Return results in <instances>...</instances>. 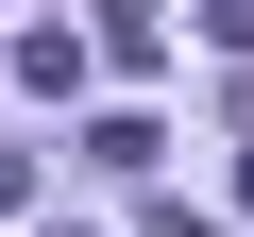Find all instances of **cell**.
Returning a JSON list of instances; mask_svg holds the SVG:
<instances>
[{
  "mask_svg": "<svg viewBox=\"0 0 254 237\" xmlns=\"http://www.w3.org/2000/svg\"><path fill=\"white\" fill-rule=\"evenodd\" d=\"M17 85H34V102H68V85H85V34H51V17H34V34H17Z\"/></svg>",
  "mask_w": 254,
  "mask_h": 237,
  "instance_id": "1",
  "label": "cell"
},
{
  "mask_svg": "<svg viewBox=\"0 0 254 237\" xmlns=\"http://www.w3.org/2000/svg\"><path fill=\"white\" fill-rule=\"evenodd\" d=\"M102 34H119V51L153 68V34H170V0H102Z\"/></svg>",
  "mask_w": 254,
  "mask_h": 237,
  "instance_id": "2",
  "label": "cell"
},
{
  "mask_svg": "<svg viewBox=\"0 0 254 237\" xmlns=\"http://www.w3.org/2000/svg\"><path fill=\"white\" fill-rule=\"evenodd\" d=\"M170 237H220V220H170Z\"/></svg>",
  "mask_w": 254,
  "mask_h": 237,
  "instance_id": "3",
  "label": "cell"
},
{
  "mask_svg": "<svg viewBox=\"0 0 254 237\" xmlns=\"http://www.w3.org/2000/svg\"><path fill=\"white\" fill-rule=\"evenodd\" d=\"M51 237H85V220H51Z\"/></svg>",
  "mask_w": 254,
  "mask_h": 237,
  "instance_id": "4",
  "label": "cell"
},
{
  "mask_svg": "<svg viewBox=\"0 0 254 237\" xmlns=\"http://www.w3.org/2000/svg\"><path fill=\"white\" fill-rule=\"evenodd\" d=\"M237 203H254V170H237Z\"/></svg>",
  "mask_w": 254,
  "mask_h": 237,
  "instance_id": "5",
  "label": "cell"
}]
</instances>
